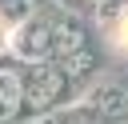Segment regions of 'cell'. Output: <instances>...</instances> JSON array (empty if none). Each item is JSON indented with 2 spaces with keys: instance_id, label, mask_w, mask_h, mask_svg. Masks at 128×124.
Listing matches in <instances>:
<instances>
[{
  "instance_id": "obj_1",
  "label": "cell",
  "mask_w": 128,
  "mask_h": 124,
  "mask_svg": "<svg viewBox=\"0 0 128 124\" xmlns=\"http://www.w3.org/2000/svg\"><path fill=\"white\" fill-rule=\"evenodd\" d=\"M112 36H116V40H120V44L128 48V8L120 12V20H116V28H112Z\"/></svg>"
}]
</instances>
